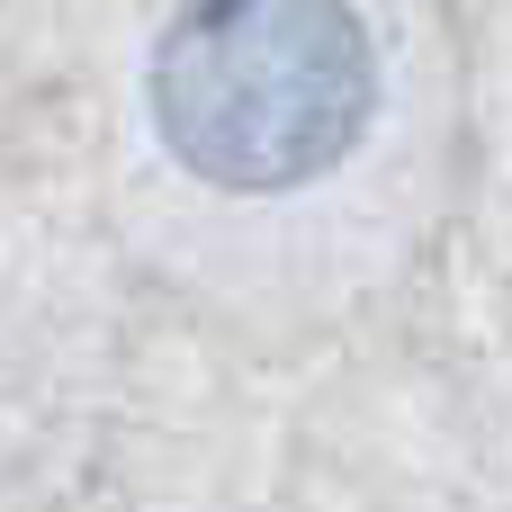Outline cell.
Returning a JSON list of instances; mask_svg holds the SVG:
<instances>
[{"label": "cell", "instance_id": "1", "mask_svg": "<svg viewBox=\"0 0 512 512\" xmlns=\"http://www.w3.org/2000/svg\"><path fill=\"white\" fill-rule=\"evenodd\" d=\"M378 108L351 0H180L153 45V126L207 189H306Z\"/></svg>", "mask_w": 512, "mask_h": 512}]
</instances>
